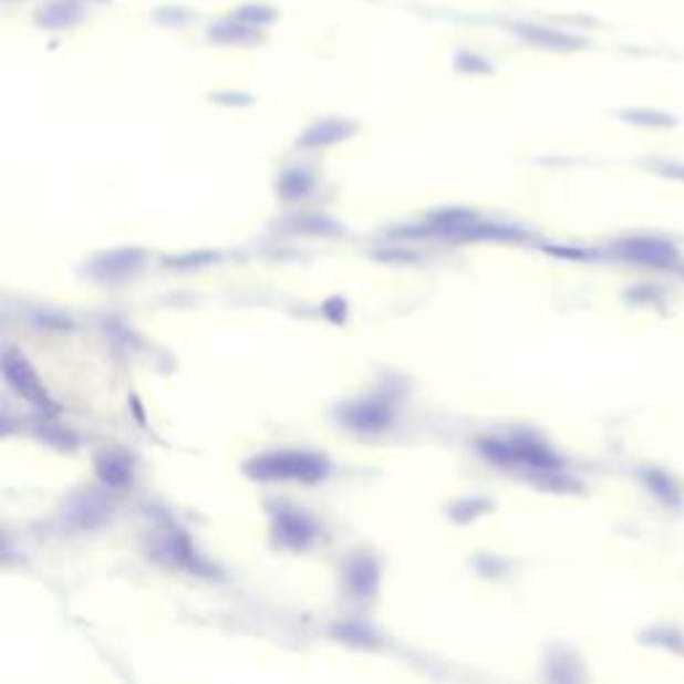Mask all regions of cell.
<instances>
[{"instance_id":"obj_1","label":"cell","mask_w":684,"mask_h":684,"mask_svg":"<svg viewBox=\"0 0 684 684\" xmlns=\"http://www.w3.org/2000/svg\"><path fill=\"white\" fill-rule=\"evenodd\" d=\"M257 474L279 479H319L324 476V463L308 455H273L257 463Z\"/></svg>"}]
</instances>
